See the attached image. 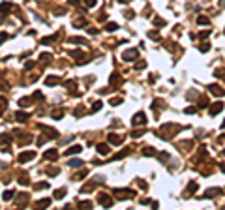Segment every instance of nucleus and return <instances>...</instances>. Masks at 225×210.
<instances>
[{"instance_id":"nucleus-1","label":"nucleus","mask_w":225,"mask_h":210,"mask_svg":"<svg viewBox=\"0 0 225 210\" xmlns=\"http://www.w3.org/2000/svg\"><path fill=\"white\" fill-rule=\"evenodd\" d=\"M131 124H133V126H145L146 124V115H145V113H135V115H133V118H131Z\"/></svg>"},{"instance_id":"nucleus-2","label":"nucleus","mask_w":225,"mask_h":210,"mask_svg":"<svg viewBox=\"0 0 225 210\" xmlns=\"http://www.w3.org/2000/svg\"><path fill=\"white\" fill-rule=\"evenodd\" d=\"M137 56H139V51H137V49H128L124 53V60H126V62H133Z\"/></svg>"},{"instance_id":"nucleus-3","label":"nucleus","mask_w":225,"mask_h":210,"mask_svg":"<svg viewBox=\"0 0 225 210\" xmlns=\"http://www.w3.org/2000/svg\"><path fill=\"white\" fill-rule=\"evenodd\" d=\"M36 158V152L34 150H28V152H21V156H19V161L21 163H27L30 160H34Z\"/></svg>"},{"instance_id":"nucleus-4","label":"nucleus","mask_w":225,"mask_h":210,"mask_svg":"<svg viewBox=\"0 0 225 210\" xmlns=\"http://www.w3.org/2000/svg\"><path fill=\"white\" fill-rule=\"evenodd\" d=\"M98 203L103 204V206H111V204H113V199L107 195V193H100V195H98Z\"/></svg>"},{"instance_id":"nucleus-5","label":"nucleus","mask_w":225,"mask_h":210,"mask_svg":"<svg viewBox=\"0 0 225 210\" xmlns=\"http://www.w3.org/2000/svg\"><path fill=\"white\" fill-rule=\"evenodd\" d=\"M83 152V146L81 145H73V146H70L68 150H66V156H73V154H81Z\"/></svg>"},{"instance_id":"nucleus-6","label":"nucleus","mask_w":225,"mask_h":210,"mask_svg":"<svg viewBox=\"0 0 225 210\" xmlns=\"http://www.w3.org/2000/svg\"><path fill=\"white\" fill-rule=\"evenodd\" d=\"M221 111H223V103H221V101H218V103L210 105V115H212V116H216L218 113H221Z\"/></svg>"},{"instance_id":"nucleus-7","label":"nucleus","mask_w":225,"mask_h":210,"mask_svg":"<svg viewBox=\"0 0 225 210\" xmlns=\"http://www.w3.org/2000/svg\"><path fill=\"white\" fill-rule=\"evenodd\" d=\"M96 150H98V154L107 156V154H109V145H105V143H100V145L96 146Z\"/></svg>"},{"instance_id":"nucleus-8","label":"nucleus","mask_w":225,"mask_h":210,"mask_svg":"<svg viewBox=\"0 0 225 210\" xmlns=\"http://www.w3.org/2000/svg\"><path fill=\"white\" fill-rule=\"evenodd\" d=\"M15 118H17L19 122H27V120H28V113H23V111H17V113H15Z\"/></svg>"},{"instance_id":"nucleus-9","label":"nucleus","mask_w":225,"mask_h":210,"mask_svg":"<svg viewBox=\"0 0 225 210\" xmlns=\"http://www.w3.org/2000/svg\"><path fill=\"white\" fill-rule=\"evenodd\" d=\"M218 193H221V189H216V188H210V189H208V191H206V193H204V197H206V199H212V197H216V195H218Z\"/></svg>"},{"instance_id":"nucleus-10","label":"nucleus","mask_w":225,"mask_h":210,"mask_svg":"<svg viewBox=\"0 0 225 210\" xmlns=\"http://www.w3.org/2000/svg\"><path fill=\"white\" fill-rule=\"evenodd\" d=\"M109 143H111V145H120V143H122V137H120V135H115V133H111V135H109Z\"/></svg>"},{"instance_id":"nucleus-11","label":"nucleus","mask_w":225,"mask_h":210,"mask_svg":"<svg viewBox=\"0 0 225 210\" xmlns=\"http://www.w3.org/2000/svg\"><path fill=\"white\" fill-rule=\"evenodd\" d=\"M208 88H210V92H212V94L223 96V88H221V86H218V85H210V86H208Z\"/></svg>"},{"instance_id":"nucleus-12","label":"nucleus","mask_w":225,"mask_h":210,"mask_svg":"<svg viewBox=\"0 0 225 210\" xmlns=\"http://www.w3.org/2000/svg\"><path fill=\"white\" fill-rule=\"evenodd\" d=\"M143 156H146V158H150V156H156V150L152 146H146V148H143Z\"/></svg>"},{"instance_id":"nucleus-13","label":"nucleus","mask_w":225,"mask_h":210,"mask_svg":"<svg viewBox=\"0 0 225 210\" xmlns=\"http://www.w3.org/2000/svg\"><path fill=\"white\" fill-rule=\"evenodd\" d=\"M9 9H11V4H9V2H2V4H0V13H2V15H6V11H9Z\"/></svg>"},{"instance_id":"nucleus-14","label":"nucleus","mask_w":225,"mask_h":210,"mask_svg":"<svg viewBox=\"0 0 225 210\" xmlns=\"http://www.w3.org/2000/svg\"><path fill=\"white\" fill-rule=\"evenodd\" d=\"M58 83H60V79H58V77H47V79H45V85H47V86L58 85Z\"/></svg>"},{"instance_id":"nucleus-15","label":"nucleus","mask_w":225,"mask_h":210,"mask_svg":"<svg viewBox=\"0 0 225 210\" xmlns=\"http://www.w3.org/2000/svg\"><path fill=\"white\" fill-rule=\"evenodd\" d=\"M13 195H15V191H13V189H8V191H4L2 199H4V201H11V199H13Z\"/></svg>"},{"instance_id":"nucleus-16","label":"nucleus","mask_w":225,"mask_h":210,"mask_svg":"<svg viewBox=\"0 0 225 210\" xmlns=\"http://www.w3.org/2000/svg\"><path fill=\"white\" fill-rule=\"evenodd\" d=\"M51 116L58 120V118H62V116H64V111H62V109H54L53 113H51Z\"/></svg>"},{"instance_id":"nucleus-17","label":"nucleus","mask_w":225,"mask_h":210,"mask_svg":"<svg viewBox=\"0 0 225 210\" xmlns=\"http://www.w3.org/2000/svg\"><path fill=\"white\" fill-rule=\"evenodd\" d=\"M105 30H107V32H116V30H118V24H116V23H107Z\"/></svg>"},{"instance_id":"nucleus-18","label":"nucleus","mask_w":225,"mask_h":210,"mask_svg":"<svg viewBox=\"0 0 225 210\" xmlns=\"http://www.w3.org/2000/svg\"><path fill=\"white\" fill-rule=\"evenodd\" d=\"M128 154H130V150H128V148H124V150H122V152H118V154H116L115 158H113V160H122V158H126Z\"/></svg>"},{"instance_id":"nucleus-19","label":"nucleus","mask_w":225,"mask_h":210,"mask_svg":"<svg viewBox=\"0 0 225 210\" xmlns=\"http://www.w3.org/2000/svg\"><path fill=\"white\" fill-rule=\"evenodd\" d=\"M56 156H58L56 150H47L45 152V158H47V160H56Z\"/></svg>"},{"instance_id":"nucleus-20","label":"nucleus","mask_w":225,"mask_h":210,"mask_svg":"<svg viewBox=\"0 0 225 210\" xmlns=\"http://www.w3.org/2000/svg\"><path fill=\"white\" fill-rule=\"evenodd\" d=\"M86 175H88V171H86V169H83V171H81V173H77V175H75L73 178H75V180H83V178H85Z\"/></svg>"},{"instance_id":"nucleus-21","label":"nucleus","mask_w":225,"mask_h":210,"mask_svg":"<svg viewBox=\"0 0 225 210\" xmlns=\"http://www.w3.org/2000/svg\"><path fill=\"white\" fill-rule=\"evenodd\" d=\"M195 189H197V184H195V182H190V188L186 189V195H191Z\"/></svg>"},{"instance_id":"nucleus-22","label":"nucleus","mask_w":225,"mask_h":210,"mask_svg":"<svg viewBox=\"0 0 225 210\" xmlns=\"http://www.w3.org/2000/svg\"><path fill=\"white\" fill-rule=\"evenodd\" d=\"M197 23L199 24H210V19L204 17V15H201V17H197Z\"/></svg>"},{"instance_id":"nucleus-23","label":"nucleus","mask_w":225,"mask_h":210,"mask_svg":"<svg viewBox=\"0 0 225 210\" xmlns=\"http://www.w3.org/2000/svg\"><path fill=\"white\" fill-rule=\"evenodd\" d=\"M73 27L79 28V27H86V19H77V21H73Z\"/></svg>"},{"instance_id":"nucleus-24","label":"nucleus","mask_w":225,"mask_h":210,"mask_svg":"<svg viewBox=\"0 0 225 210\" xmlns=\"http://www.w3.org/2000/svg\"><path fill=\"white\" fill-rule=\"evenodd\" d=\"M68 165L70 167H81V165H83V161H81V160H70Z\"/></svg>"},{"instance_id":"nucleus-25","label":"nucleus","mask_w":225,"mask_h":210,"mask_svg":"<svg viewBox=\"0 0 225 210\" xmlns=\"http://www.w3.org/2000/svg\"><path fill=\"white\" fill-rule=\"evenodd\" d=\"M66 195V189H62V188H60V189H56V191H54V199H62Z\"/></svg>"},{"instance_id":"nucleus-26","label":"nucleus","mask_w":225,"mask_h":210,"mask_svg":"<svg viewBox=\"0 0 225 210\" xmlns=\"http://www.w3.org/2000/svg\"><path fill=\"white\" fill-rule=\"evenodd\" d=\"M49 204H51V199H42V201H38V206H42V208L49 206Z\"/></svg>"},{"instance_id":"nucleus-27","label":"nucleus","mask_w":225,"mask_h":210,"mask_svg":"<svg viewBox=\"0 0 225 210\" xmlns=\"http://www.w3.org/2000/svg\"><path fill=\"white\" fill-rule=\"evenodd\" d=\"M19 105H21V107H28L30 105V98H21V100H19Z\"/></svg>"},{"instance_id":"nucleus-28","label":"nucleus","mask_w":225,"mask_h":210,"mask_svg":"<svg viewBox=\"0 0 225 210\" xmlns=\"http://www.w3.org/2000/svg\"><path fill=\"white\" fill-rule=\"evenodd\" d=\"M68 42H70V43H77V45H79V43H86L83 38H70Z\"/></svg>"},{"instance_id":"nucleus-29","label":"nucleus","mask_w":225,"mask_h":210,"mask_svg":"<svg viewBox=\"0 0 225 210\" xmlns=\"http://www.w3.org/2000/svg\"><path fill=\"white\" fill-rule=\"evenodd\" d=\"M6 107H8L6 100H4V98H0V115H2V113H4V109H6Z\"/></svg>"},{"instance_id":"nucleus-30","label":"nucleus","mask_w":225,"mask_h":210,"mask_svg":"<svg viewBox=\"0 0 225 210\" xmlns=\"http://www.w3.org/2000/svg\"><path fill=\"white\" fill-rule=\"evenodd\" d=\"M0 143H9V135H6V133H0Z\"/></svg>"},{"instance_id":"nucleus-31","label":"nucleus","mask_w":225,"mask_h":210,"mask_svg":"<svg viewBox=\"0 0 225 210\" xmlns=\"http://www.w3.org/2000/svg\"><path fill=\"white\" fill-rule=\"evenodd\" d=\"M100 109H101V101H94V105H92V113H96Z\"/></svg>"},{"instance_id":"nucleus-32","label":"nucleus","mask_w":225,"mask_h":210,"mask_svg":"<svg viewBox=\"0 0 225 210\" xmlns=\"http://www.w3.org/2000/svg\"><path fill=\"white\" fill-rule=\"evenodd\" d=\"M34 188H36V189H45V188H49V184H47V182H39V184H36Z\"/></svg>"},{"instance_id":"nucleus-33","label":"nucleus","mask_w":225,"mask_h":210,"mask_svg":"<svg viewBox=\"0 0 225 210\" xmlns=\"http://www.w3.org/2000/svg\"><path fill=\"white\" fill-rule=\"evenodd\" d=\"M85 4H86V8H94L98 4V0H85Z\"/></svg>"},{"instance_id":"nucleus-34","label":"nucleus","mask_w":225,"mask_h":210,"mask_svg":"<svg viewBox=\"0 0 225 210\" xmlns=\"http://www.w3.org/2000/svg\"><path fill=\"white\" fill-rule=\"evenodd\" d=\"M154 24H156V27H163V24H165V21H163V19H154Z\"/></svg>"},{"instance_id":"nucleus-35","label":"nucleus","mask_w":225,"mask_h":210,"mask_svg":"<svg viewBox=\"0 0 225 210\" xmlns=\"http://www.w3.org/2000/svg\"><path fill=\"white\" fill-rule=\"evenodd\" d=\"M111 83H115V85H116V83H120V77H118L116 73H115V75H111Z\"/></svg>"},{"instance_id":"nucleus-36","label":"nucleus","mask_w":225,"mask_h":210,"mask_svg":"<svg viewBox=\"0 0 225 210\" xmlns=\"http://www.w3.org/2000/svg\"><path fill=\"white\" fill-rule=\"evenodd\" d=\"M8 39V34L6 32H0V45H2V42H6Z\"/></svg>"},{"instance_id":"nucleus-37","label":"nucleus","mask_w":225,"mask_h":210,"mask_svg":"<svg viewBox=\"0 0 225 210\" xmlns=\"http://www.w3.org/2000/svg\"><path fill=\"white\" fill-rule=\"evenodd\" d=\"M122 103V98H115V100H111V105H120Z\"/></svg>"},{"instance_id":"nucleus-38","label":"nucleus","mask_w":225,"mask_h":210,"mask_svg":"<svg viewBox=\"0 0 225 210\" xmlns=\"http://www.w3.org/2000/svg\"><path fill=\"white\" fill-rule=\"evenodd\" d=\"M19 184H21V186H28V178H19Z\"/></svg>"},{"instance_id":"nucleus-39","label":"nucleus","mask_w":225,"mask_h":210,"mask_svg":"<svg viewBox=\"0 0 225 210\" xmlns=\"http://www.w3.org/2000/svg\"><path fill=\"white\" fill-rule=\"evenodd\" d=\"M197 109H195V107H186V109H184V113H186V115H188V113H190V115H191V113H195Z\"/></svg>"},{"instance_id":"nucleus-40","label":"nucleus","mask_w":225,"mask_h":210,"mask_svg":"<svg viewBox=\"0 0 225 210\" xmlns=\"http://www.w3.org/2000/svg\"><path fill=\"white\" fill-rule=\"evenodd\" d=\"M145 66H146V62H145V60H143V62H137V64H135V68H137V70H143V68H145Z\"/></svg>"},{"instance_id":"nucleus-41","label":"nucleus","mask_w":225,"mask_h":210,"mask_svg":"<svg viewBox=\"0 0 225 210\" xmlns=\"http://www.w3.org/2000/svg\"><path fill=\"white\" fill-rule=\"evenodd\" d=\"M83 206H85V208H90V206H92V203H90V201H85V203L81 201V208H83Z\"/></svg>"},{"instance_id":"nucleus-42","label":"nucleus","mask_w":225,"mask_h":210,"mask_svg":"<svg viewBox=\"0 0 225 210\" xmlns=\"http://www.w3.org/2000/svg\"><path fill=\"white\" fill-rule=\"evenodd\" d=\"M143 135V131L141 130H135V131H131V137H141Z\"/></svg>"},{"instance_id":"nucleus-43","label":"nucleus","mask_w":225,"mask_h":210,"mask_svg":"<svg viewBox=\"0 0 225 210\" xmlns=\"http://www.w3.org/2000/svg\"><path fill=\"white\" fill-rule=\"evenodd\" d=\"M47 175H49V176H53V175H58V169H49V171H47Z\"/></svg>"},{"instance_id":"nucleus-44","label":"nucleus","mask_w":225,"mask_h":210,"mask_svg":"<svg viewBox=\"0 0 225 210\" xmlns=\"http://www.w3.org/2000/svg\"><path fill=\"white\" fill-rule=\"evenodd\" d=\"M148 36H150L152 39H160V34H158V32H150V34H148Z\"/></svg>"},{"instance_id":"nucleus-45","label":"nucleus","mask_w":225,"mask_h":210,"mask_svg":"<svg viewBox=\"0 0 225 210\" xmlns=\"http://www.w3.org/2000/svg\"><path fill=\"white\" fill-rule=\"evenodd\" d=\"M199 49H201V51H203V53H206V51H208V49H210V45H208V43H206V45H201V47H199Z\"/></svg>"},{"instance_id":"nucleus-46","label":"nucleus","mask_w":225,"mask_h":210,"mask_svg":"<svg viewBox=\"0 0 225 210\" xmlns=\"http://www.w3.org/2000/svg\"><path fill=\"white\" fill-rule=\"evenodd\" d=\"M39 58H42V60H43V62H45V60H49V58H51V54H47V53H43L42 56H39Z\"/></svg>"},{"instance_id":"nucleus-47","label":"nucleus","mask_w":225,"mask_h":210,"mask_svg":"<svg viewBox=\"0 0 225 210\" xmlns=\"http://www.w3.org/2000/svg\"><path fill=\"white\" fill-rule=\"evenodd\" d=\"M199 107H208V101L206 100H201V101H199Z\"/></svg>"},{"instance_id":"nucleus-48","label":"nucleus","mask_w":225,"mask_h":210,"mask_svg":"<svg viewBox=\"0 0 225 210\" xmlns=\"http://www.w3.org/2000/svg\"><path fill=\"white\" fill-rule=\"evenodd\" d=\"M68 2L71 4V6H79V0H68Z\"/></svg>"},{"instance_id":"nucleus-49","label":"nucleus","mask_w":225,"mask_h":210,"mask_svg":"<svg viewBox=\"0 0 225 210\" xmlns=\"http://www.w3.org/2000/svg\"><path fill=\"white\" fill-rule=\"evenodd\" d=\"M128 19H133V11H128V13H124Z\"/></svg>"},{"instance_id":"nucleus-50","label":"nucleus","mask_w":225,"mask_h":210,"mask_svg":"<svg viewBox=\"0 0 225 210\" xmlns=\"http://www.w3.org/2000/svg\"><path fill=\"white\" fill-rule=\"evenodd\" d=\"M88 34L94 36V34H98V30H96V28H88Z\"/></svg>"},{"instance_id":"nucleus-51","label":"nucleus","mask_w":225,"mask_h":210,"mask_svg":"<svg viewBox=\"0 0 225 210\" xmlns=\"http://www.w3.org/2000/svg\"><path fill=\"white\" fill-rule=\"evenodd\" d=\"M120 4H128V2H131V0H118Z\"/></svg>"}]
</instances>
